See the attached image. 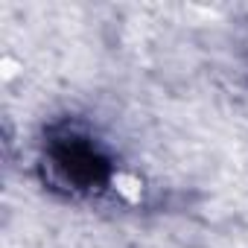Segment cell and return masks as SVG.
Returning a JSON list of instances; mask_svg holds the SVG:
<instances>
[{
  "label": "cell",
  "mask_w": 248,
  "mask_h": 248,
  "mask_svg": "<svg viewBox=\"0 0 248 248\" xmlns=\"http://www.w3.org/2000/svg\"><path fill=\"white\" fill-rule=\"evenodd\" d=\"M47 167L70 193H99L111 181V161L91 138H82L76 132H64L50 140Z\"/></svg>",
  "instance_id": "6da1fadb"
}]
</instances>
